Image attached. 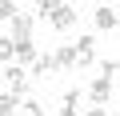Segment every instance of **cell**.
I'll return each instance as SVG.
<instances>
[{"label": "cell", "mask_w": 120, "mask_h": 116, "mask_svg": "<svg viewBox=\"0 0 120 116\" xmlns=\"http://www.w3.org/2000/svg\"><path fill=\"white\" fill-rule=\"evenodd\" d=\"M24 112H28V116H48V108H44L40 100H24Z\"/></svg>", "instance_id": "cell-14"}, {"label": "cell", "mask_w": 120, "mask_h": 116, "mask_svg": "<svg viewBox=\"0 0 120 116\" xmlns=\"http://www.w3.org/2000/svg\"><path fill=\"white\" fill-rule=\"evenodd\" d=\"M116 72H120V60H116V56H108V60H100V76H108V80H112Z\"/></svg>", "instance_id": "cell-13"}, {"label": "cell", "mask_w": 120, "mask_h": 116, "mask_svg": "<svg viewBox=\"0 0 120 116\" xmlns=\"http://www.w3.org/2000/svg\"><path fill=\"white\" fill-rule=\"evenodd\" d=\"M60 72V64H56V56H40V60L32 64V76H40V80H52Z\"/></svg>", "instance_id": "cell-7"}, {"label": "cell", "mask_w": 120, "mask_h": 116, "mask_svg": "<svg viewBox=\"0 0 120 116\" xmlns=\"http://www.w3.org/2000/svg\"><path fill=\"white\" fill-rule=\"evenodd\" d=\"M76 64H80V68L96 64V36H80V40H76Z\"/></svg>", "instance_id": "cell-4"}, {"label": "cell", "mask_w": 120, "mask_h": 116, "mask_svg": "<svg viewBox=\"0 0 120 116\" xmlns=\"http://www.w3.org/2000/svg\"><path fill=\"white\" fill-rule=\"evenodd\" d=\"M92 24H96V32H112V28H120V12L108 8V4H100L92 12Z\"/></svg>", "instance_id": "cell-2"}, {"label": "cell", "mask_w": 120, "mask_h": 116, "mask_svg": "<svg viewBox=\"0 0 120 116\" xmlns=\"http://www.w3.org/2000/svg\"><path fill=\"white\" fill-rule=\"evenodd\" d=\"M108 96H112V80H108V76H96V80L88 84V100L100 108V104H108Z\"/></svg>", "instance_id": "cell-5"}, {"label": "cell", "mask_w": 120, "mask_h": 116, "mask_svg": "<svg viewBox=\"0 0 120 116\" xmlns=\"http://www.w3.org/2000/svg\"><path fill=\"white\" fill-rule=\"evenodd\" d=\"M0 60H4V64H16V40L12 36H0Z\"/></svg>", "instance_id": "cell-11"}, {"label": "cell", "mask_w": 120, "mask_h": 116, "mask_svg": "<svg viewBox=\"0 0 120 116\" xmlns=\"http://www.w3.org/2000/svg\"><path fill=\"white\" fill-rule=\"evenodd\" d=\"M56 64H60V72H72L76 68V44H60L56 48Z\"/></svg>", "instance_id": "cell-9"}, {"label": "cell", "mask_w": 120, "mask_h": 116, "mask_svg": "<svg viewBox=\"0 0 120 116\" xmlns=\"http://www.w3.org/2000/svg\"><path fill=\"white\" fill-rule=\"evenodd\" d=\"M116 116H120V108H116Z\"/></svg>", "instance_id": "cell-17"}, {"label": "cell", "mask_w": 120, "mask_h": 116, "mask_svg": "<svg viewBox=\"0 0 120 116\" xmlns=\"http://www.w3.org/2000/svg\"><path fill=\"white\" fill-rule=\"evenodd\" d=\"M28 76H32V72H24V64H8V68H4V80H8V92L24 96V88H28Z\"/></svg>", "instance_id": "cell-3"}, {"label": "cell", "mask_w": 120, "mask_h": 116, "mask_svg": "<svg viewBox=\"0 0 120 116\" xmlns=\"http://www.w3.org/2000/svg\"><path fill=\"white\" fill-rule=\"evenodd\" d=\"M32 24H36V20H32L28 12H20V16L12 20V40H32Z\"/></svg>", "instance_id": "cell-8"}, {"label": "cell", "mask_w": 120, "mask_h": 116, "mask_svg": "<svg viewBox=\"0 0 120 116\" xmlns=\"http://www.w3.org/2000/svg\"><path fill=\"white\" fill-rule=\"evenodd\" d=\"M60 116H80V88H68L60 96Z\"/></svg>", "instance_id": "cell-6"}, {"label": "cell", "mask_w": 120, "mask_h": 116, "mask_svg": "<svg viewBox=\"0 0 120 116\" xmlns=\"http://www.w3.org/2000/svg\"><path fill=\"white\" fill-rule=\"evenodd\" d=\"M40 60V52L32 40H16V64H36Z\"/></svg>", "instance_id": "cell-10"}, {"label": "cell", "mask_w": 120, "mask_h": 116, "mask_svg": "<svg viewBox=\"0 0 120 116\" xmlns=\"http://www.w3.org/2000/svg\"><path fill=\"white\" fill-rule=\"evenodd\" d=\"M48 24H52L56 32H68V28L76 24V8H72V4H60V8H52V12H48Z\"/></svg>", "instance_id": "cell-1"}, {"label": "cell", "mask_w": 120, "mask_h": 116, "mask_svg": "<svg viewBox=\"0 0 120 116\" xmlns=\"http://www.w3.org/2000/svg\"><path fill=\"white\" fill-rule=\"evenodd\" d=\"M16 16H20V8H16V0H0V20H8V24H12Z\"/></svg>", "instance_id": "cell-12"}, {"label": "cell", "mask_w": 120, "mask_h": 116, "mask_svg": "<svg viewBox=\"0 0 120 116\" xmlns=\"http://www.w3.org/2000/svg\"><path fill=\"white\" fill-rule=\"evenodd\" d=\"M36 8H40V16L48 20V12H52V8H60V0H36Z\"/></svg>", "instance_id": "cell-15"}, {"label": "cell", "mask_w": 120, "mask_h": 116, "mask_svg": "<svg viewBox=\"0 0 120 116\" xmlns=\"http://www.w3.org/2000/svg\"><path fill=\"white\" fill-rule=\"evenodd\" d=\"M84 116H108V112H104V108H88Z\"/></svg>", "instance_id": "cell-16"}]
</instances>
